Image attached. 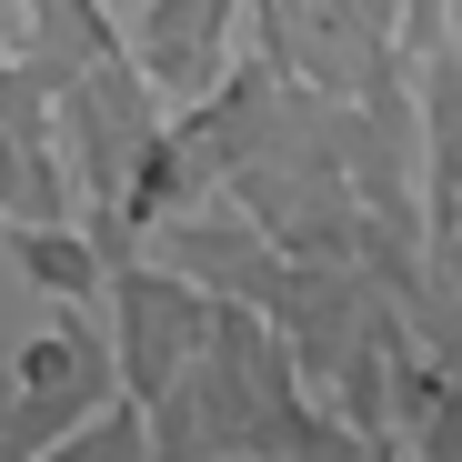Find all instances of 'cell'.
<instances>
[{"instance_id":"cell-1","label":"cell","mask_w":462,"mask_h":462,"mask_svg":"<svg viewBox=\"0 0 462 462\" xmlns=\"http://www.w3.org/2000/svg\"><path fill=\"white\" fill-rule=\"evenodd\" d=\"M111 282H121V382L162 402L171 382L191 372V342L221 312L201 301V282H171V272H111Z\"/></svg>"},{"instance_id":"cell-2","label":"cell","mask_w":462,"mask_h":462,"mask_svg":"<svg viewBox=\"0 0 462 462\" xmlns=\"http://www.w3.org/2000/svg\"><path fill=\"white\" fill-rule=\"evenodd\" d=\"M221 41H231V0H162V11L141 21V70H151V91H171V101L221 91Z\"/></svg>"},{"instance_id":"cell-3","label":"cell","mask_w":462,"mask_h":462,"mask_svg":"<svg viewBox=\"0 0 462 462\" xmlns=\"http://www.w3.org/2000/svg\"><path fill=\"white\" fill-rule=\"evenodd\" d=\"M21 272L81 301V291L101 282V252H91V242H81V231H70V221H21Z\"/></svg>"}]
</instances>
